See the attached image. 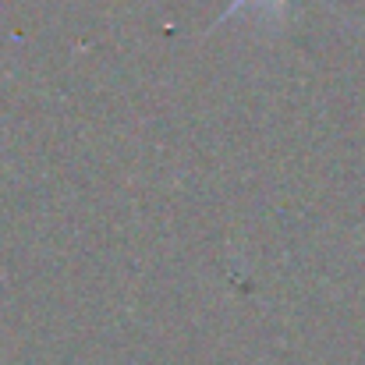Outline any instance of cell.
<instances>
[{
    "label": "cell",
    "mask_w": 365,
    "mask_h": 365,
    "mask_svg": "<svg viewBox=\"0 0 365 365\" xmlns=\"http://www.w3.org/2000/svg\"><path fill=\"white\" fill-rule=\"evenodd\" d=\"M248 4H252V0H235V4L224 11V18H235V14H238V11H245ZM284 4H287V0H262V7H284Z\"/></svg>",
    "instance_id": "6da1fadb"
}]
</instances>
